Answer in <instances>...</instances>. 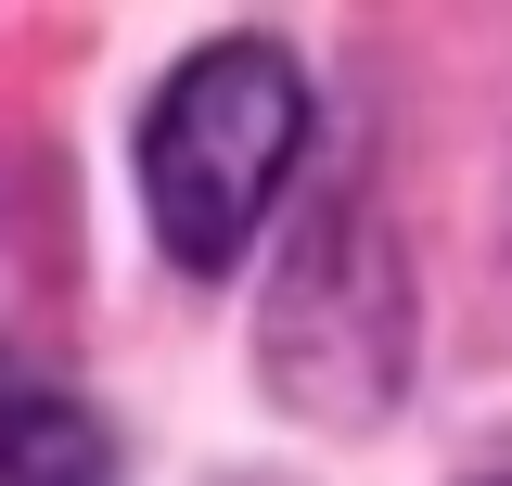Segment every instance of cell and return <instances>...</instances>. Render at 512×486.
<instances>
[{
  "instance_id": "cell-2",
  "label": "cell",
  "mask_w": 512,
  "mask_h": 486,
  "mask_svg": "<svg viewBox=\"0 0 512 486\" xmlns=\"http://www.w3.org/2000/svg\"><path fill=\"white\" fill-rule=\"evenodd\" d=\"M308 141V77L269 39H218L167 77V103L141 128V205H154V243L180 269H231L256 231V205L282 192Z\"/></svg>"
},
{
  "instance_id": "cell-4",
  "label": "cell",
  "mask_w": 512,
  "mask_h": 486,
  "mask_svg": "<svg viewBox=\"0 0 512 486\" xmlns=\"http://www.w3.org/2000/svg\"><path fill=\"white\" fill-rule=\"evenodd\" d=\"M500 486H512V474H500Z\"/></svg>"
},
{
  "instance_id": "cell-3",
  "label": "cell",
  "mask_w": 512,
  "mask_h": 486,
  "mask_svg": "<svg viewBox=\"0 0 512 486\" xmlns=\"http://www.w3.org/2000/svg\"><path fill=\"white\" fill-rule=\"evenodd\" d=\"M0 486H116V435L52 371L0 359Z\"/></svg>"
},
{
  "instance_id": "cell-1",
  "label": "cell",
  "mask_w": 512,
  "mask_h": 486,
  "mask_svg": "<svg viewBox=\"0 0 512 486\" xmlns=\"http://www.w3.org/2000/svg\"><path fill=\"white\" fill-rule=\"evenodd\" d=\"M256 371L308 423H384L410 384V256L372 192H333L295 218L269 295H256Z\"/></svg>"
}]
</instances>
